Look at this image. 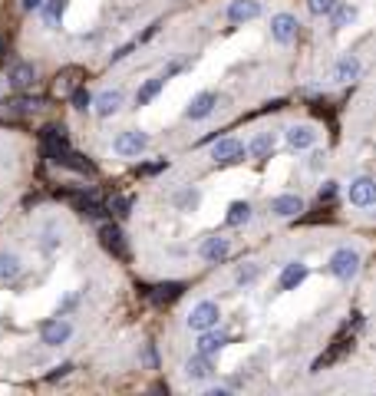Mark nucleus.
<instances>
[{"label": "nucleus", "instance_id": "obj_10", "mask_svg": "<svg viewBox=\"0 0 376 396\" xmlns=\"http://www.w3.org/2000/svg\"><path fill=\"white\" fill-rule=\"evenodd\" d=\"M215 106H218V93L205 89V93H198V96L188 103V109H185V119H192V123H202V119H208V116L215 113Z\"/></svg>", "mask_w": 376, "mask_h": 396}, {"label": "nucleus", "instance_id": "obj_21", "mask_svg": "<svg viewBox=\"0 0 376 396\" xmlns=\"http://www.w3.org/2000/svg\"><path fill=\"white\" fill-rule=\"evenodd\" d=\"M284 139H287V145L294 149V152H304V149H314L317 132H314L310 126H290L287 132H284Z\"/></svg>", "mask_w": 376, "mask_h": 396}, {"label": "nucleus", "instance_id": "obj_33", "mask_svg": "<svg viewBox=\"0 0 376 396\" xmlns=\"http://www.w3.org/2000/svg\"><path fill=\"white\" fill-rule=\"evenodd\" d=\"M69 106L76 109V113H89V109H93V93H89L86 86H76L69 93Z\"/></svg>", "mask_w": 376, "mask_h": 396}, {"label": "nucleus", "instance_id": "obj_1", "mask_svg": "<svg viewBox=\"0 0 376 396\" xmlns=\"http://www.w3.org/2000/svg\"><path fill=\"white\" fill-rule=\"evenodd\" d=\"M327 271L337 281H353L360 274V251L357 248H337V251L330 254Z\"/></svg>", "mask_w": 376, "mask_h": 396}, {"label": "nucleus", "instance_id": "obj_17", "mask_svg": "<svg viewBox=\"0 0 376 396\" xmlns=\"http://www.w3.org/2000/svg\"><path fill=\"white\" fill-rule=\"evenodd\" d=\"M53 165H59V169H69V172H79V175H93V172H96V165L89 162L86 155L73 152V149H67L63 155H57V159H53Z\"/></svg>", "mask_w": 376, "mask_h": 396}, {"label": "nucleus", "instance_id": "obj_36", "mask_svg": "<svg viewBox=\"0 0 376 396\" xmlns=\"http://www.w3.org/2000/svg\"><path fill=\"white\" fill-rule=\"evenodd\" d=\"M334 7H337V0H307V10L314 17H330Z\"/></svg>", "mask_w": 376, "mask_h": 396}, {"label": "nucleus", "instance_id": "obj_38", "mask_svg": "<svg viewBox=\"0 0 376 396\" xmlns=\"http://www.w3.org/2000/svg\"><path fill=\"white\" fill-rule=\"evenodd\" d=\"M135 47H139V40H132V43H125V47H119L116 53H109V63H119V60H125V57H129V53H132Z\"/></svg>", "mask_w": 376, "mask_h": 396}, {"label": "nucleus", "instance_id": "obj_12", "mask_svg": "<svg viewBox=\"0 0 376 396\" xmlns=\"http://www.w3.org/2000/svg\"><path fill=\"white\" fill-rule=\"evenodd\" d=\"M270 215H274V218H297L300 212H304V198H300V195H274V198H270Z\"/></svg>", "mask_w": 376, "mask_h": 396}, {"label": "nucleus", "instance_id": "obj_32", "mask_svg": "<svg viewBox=\"0 0 376 396\" xmlns=\"http://www.w3.org/2000/svg\"><path fill=\"white\" fill-rule=\"evenodd\" d=\"M67 4L69 0H47V4H43V17H47V23L50 27H57L59 20H63V13H67Z\"/></svg>", "mask_w": 376, "mask_h": 396}, {"label": "nucleus", "instance_id": "obj_2", "mask_svg": "<svg viewBox=\"0 0 376 396\" xmlns=\"http://www.w3.org/2000/svg\"><path fill=\"white\" fill-rule=\"evenodd\" d=\"M73 202V212L86 215V218H99V215H106V205L99 198L96 188H76V192H63Z\"/></svg>", "mask_w": 376, "mask_h": 396}, {"label": "nucleus", "instance_id": "obj_4", "mask_svg": "<svg viewBox=\"0 0 376 396\" xmlns=\"http://www.w3.org/2000/svg\"><path fill=\"white\" fill-rule=\"evenodd\" d=\"M69 337H73V324H69L67 317H50L40 324V340H43V347H63V344H69Z\"/></svg>", "mask_w": 376, "mask_h": 396}, {"label": "nucleus", "instance_id": "obj_30", "mask_svg": "<svg viewBox=\"0 0 376 396\" xmlns=\"http://www.w3.org/2000/svg\"><path fill=\"white\" fill-rule=\"evenodd\" d=\"M198 202H202V192H198L195 185H188V188H182V192L175 195V205H178L182 212H195V208H198Z\"/></svg>", "mask_w": 376, "mask_h": 396}, {"label": "nucleus", "instance_id": "obj_26", "mask_svg": "<svg viewBox=\"0 0 376 396\" xmlns=\"http://www.w3.org/2000/svg\"><path fill=\"white\" fill-rule=\"evenodd\" d=\"M63 244V234H59V228L53 222H43V228H40V251L43 254H53Z\"/></svg>", "mask_w": 376, "mask_h": 396}, {"label": "nucleus", "instance_id": "obj_29", "mask_svg": "<svg viewBox=\"0 0 376 396\" xmlns=\"http://www.w3.org/2000/svg\"><path fill=\"white\" fill-rule=\"evenodd\" d=\"M182 290H185L182 281H169V284H159V288L152 290V300L155 304H169V300L182 298Z\"/></svg>", "mask_w": 376, "mask_h": 396}, {"label": "nucleus", "instance_id": "obj_6", "mask_svg": "<svg viewBox=\"0 0 376 396\" xmlns=\"http://www.w3.org/2000/svg\"><path fill=\"white\" fill-rule=\"evenodd\" d=\"M244 155H248L244 142H241V139H232V135H224V139H218V142L212 145V162H215V165L244 162Z\"/></svg>", "mask_w": 376, "mask_h": 396}, {"label": "nucleus", "instance_id": "obj_15", "mask_svg": "<svg viewBox=\"0 0 376 396\" xmlns=\"http://www.w3.org/2000/svg\"><path fill=\"white\" fill-rule=\"evenodd\" d=\"M37 109H40V99L37 96H27L23 89H20V96L4 99V113H7V116H13V119L30 116V113H37Z\"/></svg>", "mask_w": 376, "mask_h": 396}, {"label": "nucleus", "instance_id": "obj_8", "mask_svg": "<svg viewBox=\"0 0 376 396\" xmlns=\"http://www.w3.org/2000/svg\"><path fill=\"white\" fill-rule=\"evenodd\" d=\"M40 142H43V152H47L50 162L69 149V139H67V129L63 126H47L43 132H40Z\"/></svg>", "mask_w": 376, "mask_h": 396}, {"label": "nucleus", "instance_id": "obj_27", "mask_svg": "<svg viewBox=\"0 0 376 396\" xmlns=\"http://www.w3.org/2000/svg\"><path fill=\"white\" fill-rule=\"evenodd\" d=\"M20 271H23V264H20V258L13 251H0V281H17Z\"/></svg>", "mask_w": 376, "mask_h": 396}, {"label": "nucleus", "instance_id": "obj_31", "mask_svg": "<svg viewBox=\"0 0 376 396\" xmlns=\"http://www.w3.org/2000/svg\"><path fill=\"white\" fill-rule=\"evenodd\" d=\"M258 278H261V264L258 261H248V264H241V268H238V274H234V284H238V288H251V284H254Z\"/></svg>", "mask_w": 376, "mask_h": 396}, {"label": "nucleus", "instance_id": "obj_28", "mask_svg": "<svg viewBox=\"0 0 376 396\" xmlns=\"http://www.w3.org/2000/svg\"><path fill=\"white\" fill-rule=\"evenodd\" d=\"M251 202H232L228 205V218L224 222L232 225V228H241V225H248L251 222Z\"/></svg>", "mask_w": 376, "mask_h": 396}, {"label": "nucleus", "instance_id": "obj_14", "mask_svg": "<svg viewBox=\"0 0 376 396\" xmlns=\"http://www.w3.org/2000/svg\"><path fill=\"white\" fill-rule=\"evenodd\" d=\"M198 251H202V258L208 264H222V261H228V254H232V242L222 238V234H215V238H205Z\"/></svg>", "mask_w": 376, "mask_h": 396}, {"label": "nucleus", "instance_id": "obj_25", "mask_svg": "<svg viewBox=\"0 0 376 396\" xmlns=\"http://www.w3.org/2000/svg\"><path fill=\"white\" fill-rule=\"evenodd\" d=\"M274 145H278L274 132H261V135H254L251 145H244V149H248V155H254V159H270V155H274Z\"/></svg>", "mask_w": 376, "mask_h": 396}, {"label": "nucleus", "instance_id": "obj_22", "mask_svg": "<svg viewBox=\"0 0 376 396\" xmlns=\"http://www.w3.org/2000/svg\"><path fill=\"white\" fill-rule=\"evenodd\" d=\"M304 278H307V264L300 261H287L284 264V271H280V290H294L297 284H304Z\"/></svg>", "mask_w": 376, "mask_h": 396}, {"label": "nucleus", "instance_id": "obj_18", "mask_svg": "<svg viewBox=\"0 0 376 396\" xmlns=\"http://www.w3.org/2000/svg\"><path fill=\"white\" fill-rule=\"evenodd\" d=\"M185 377L192 380V383H202V380H208L215 373V367H212V357H202V353H195V357H188L185 360Z\"/></svg>", "mask_w": 376, "mask_h": 396}, {"label": "nucleus", "instance_id": "obj_11", "mask_svg": "<svg viewBox=\"0 0 376 396\" xmlns=\"http://www.w3.org/2000/svg\"><path fill=\"white\" fill-rule=\"evenodd\" d=\"M297 17L294 13H274L270 17V37L278 40V43H290V40H297Z\"/></svg>", "mask_w": 376, "mask_h": 396}, {"label": "nucleus", "instance_id": "obj_3", "mask_svg": "<svg viewBox=\"0 0 376 396\" xmlns=\"http://www.w3.org/2000/svg\"><path fill=\"white\" fill-rule=\"evenodd\" d=\"M218 320H222V307H218L215 300H198V304L188 310V327H192L195 334L218 327Z\"/></svg>", "mask_w": 376, "mask_h": 396}, {"label": "nucleus", "instance_id": "obj_40", "mask_svg": "<svg viewBox=\"0 0 376 396\" xmlns=\"http://www.w3.org/2000/svg\"><path fill=\"white\" fill-rule=\"evenodd\" d=\"M69 373H73V363H63V367H57V370H53V373H47V380H50V383H53V380H59V377H69Z\"/></svg>", "mask_w": 376, "mask_h": 396}, {"label": "nucleus", "instance_id": "obj_24", "mask_svg": "<svg viewBox=\"0 0 376 396\" xmlns=\"http://www.w3.org/2000/svg\"><path fill=\"white\" fill-rule=\"evenodd\" d=\"M165 83H169V79H165L162 73H159V77H152V79H145L142 86H139V93H135V106H149V103H152V99L165 89Z\"/></svg>", "mask_w": 376, "mask_h": 396}, {"label": "nucleus", "instance_id": "obj_9", "mask_svg": "<svg viewBox=\"0 0 376 396\" xmlns=\"http://www.w3.org/2000/svg\"><path fill=\"white\" fill-rule=\"evenodd\" d=\"M350 205H357V208H370V205L376 202V185L370 175H360V179H353L350 182Z\"/></svg>", "mask_w": 376, "mask_h": 396}, {"label": "nucleus", "instance_id": "obj_23", "mask_svg": "<svg viewBox=\"0 0 376 396\" xmlns=\"http://www.w3.org/2000/svg\"><path fill=\"white\" fill-rule=\"evenodd\" d=\"M224 344H228V337L224 334H218V330H202V337H198V353L202 357H215V353H222Z\"/></svg>", "mask_w": 376, "mask_h": 396}, {"label": "nucleus", "instance_id": "obj_34", "mask_svg": "<svg viewBox=\"0 0 376 396\" xmlns=\"http://www.w3.org/2000/svg\"><path fill=\"white\" fill-rule=\"evenodd\" d=\"M330 17H334V27H347L350 20L357 17V7H350V4H340L337 0V7L330 10Z\"/></svg>", "mask_w": 376, "mask_h": 396}, {"label": "nucleus", "instance_id": "obj_13", "mask_svg": "<svg viewBox=\"0 0 376 396\" xmlns=\"http://www.w3.org/2000/svg\"><path fill=\"white\" fill-rule=\"evenodd\" d=\"M363 77V63H360L357 53H343L337 60V67H334V79L337 83H357Z\"/></svg>", "mask_w": 376, "mask_h": 396}, {"label": "nucleus", "instance_id": "obj_16", "mask_svg": "<svg viewBox=\"0 0 376 396\" xmlns=\"http://www.w3.org/2000/svg\"><path fill=\"white\" fill-rule=\"evenodd\" d=\"M7 83H10V89H30L33 83H37V67L33 63H13L10 67V73H7Z\"/></svg>", "mask_w": 376, "mask_h": 396}, {"label": "nucleus", "instance_id": "obj_19", "mask_svg": "<svg viewBox=\"0 0 376 396\" xmlns=\"http://www.w3.org/2000/svg\"><path fill=\"white\" fill-rule=\"evenodd\" d=\"M119 106H123V89H106V93L93 96V109H96V116H103V119L119 113Z\"/></svg>", "mask_w": 376, "mask_h": 396}, {"label": "nucleus", "instance_id": "obj_5", "mask_svg": "<svg viewBox=\"0 0 376 396\" xmlns=\"http://www.w3.org/2000/svg\"><path fill=\"white\" fill-rule=\"evenodd\" d=\"M149 149V135L139 132V129H125L113 139V152L123 155V159H135V155H142Z\"/></svg>", "mask_w": 376, "mask_h": 396}, {"label": "nucleus", "instance_id": "obj_42", "mask_svg": "<svg viewBox=\"0 0 376 396\" xmlns=\"http://www.w3.org/2000/svg\"><path fill=\"white\" fill-rule=\"evenodd\" d=\"M320 165H324V152H314V155H310V169H314V172H317Z\"/></svg>", "mask_w": 376, "mask_h": 396}, {"label": "nucleus", "instance_id": "obj_7", "mask_svg": "<svg viewBox=\"0 0 376 396\" xmlns=\"http://www.w3.org/2000/svg\"><path fill=\"white\" fill-rule=\"evenodd\" d=\"M99 244H103L113 258H119V261L129 254V248H125V234H123V228H119L116 222L99 225Z\"/></svg>", "mask_w": 376, "mask_h": 396}, {"label": "nucleus", "instance_id": "obj_41", "mask_svg": "<svg viewBox=\"0 0 376 396\" xmlns=\"http://www.w3.org/2000/svg\"><path fill=\"white\" fill-rule=\"evenodd\" d=\"M159 27H162L159 20H155V23H149V30H145L142 37H139V43H145V40H149V37H155V33H159Z\"/></svg>", "mask_w": 376, "mask_h": 396}, {"label": "nucleus", "instance_id": "obj_43", "mask_svg": "<svg viewBox=\"0 0 376 396\" xmlns=\"http://www.w3.org/2000/svg\"><path fill=\"white\" fill-rule=\"evenodd\" d=\"M43 7V0H23V10H40Z\"/></svg>", "mask_w": 376, "mask_h": 396}, {"label": "nucleus", "instance_id": "obj_35", "mask_svg": "<svg viewBox=\"0 0 376 396\" xmlns=\"http://www.w3.org/2000/svg\"><path fill=\"white\" fill-rule=\"evenodd\" d=\"M106 208L116 215V218H125V215H129V208H132V198H125V195H116V198H109Z\"/></svg>", "mask_w": 376, "mask_h": 396}, {"label": "nucleus", "instance_id": "obj_20", "mask_svg": "<svg viewBox=\"0 0 376 396\" xmlns=\"http://www.w3.org/2000/svg\"><path fill=\"white\" fill-rule=\"evenodd\" d=\"M261 17V4L258 0H232L228 4V20L232 23H248V20Z\"/></svg>", "mask_w": 376, "mask_h": 396}, {"label": "nucleus", "instance_id": "obj_39", "mask_svg": "<svg viewBox=\"0 0 376 396\" xmlns=\"http://www.w3.org/2000/svg\"><path fill=\"white\" fill-rule=\"evenodd\" d=\"M76 304H79V294H69V298H63V304L57 307V314H59V317H67V314L76 307Z\"/></svg>", "mask_w": 376, "mask_h": 396}, {"label": "nucleus", "instance_id": "obj_37", "mask_svg": "<svg viewBox=\"0 0 376 396\" xmlns=\"http://www.w3.org/2000/svg\"><path fill=\"white\" fill-rule=\"evenodd\" d=\"M317 198H320V205H324V202H334V198H337V182H324V185H320Z\"/></svg>", "mask_w": 376, "mask_h": 396}]
</instances>
